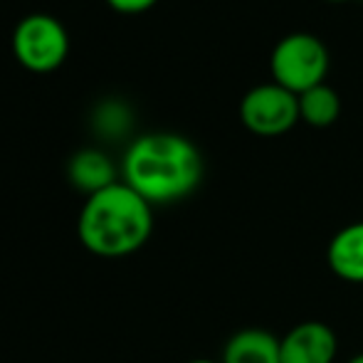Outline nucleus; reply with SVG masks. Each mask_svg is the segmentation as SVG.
Returning <instances> with one entry per match:
<instances>
[{"instance_id": "nucleus-1", "label": "nucleus", "mask_w": 363, "mask_h": 363, "mask_svg": "<svg viewBox=\"0 0 363 363\" xmlns=\"http://www.w3.org/2000/svg\"><path fill=\"white\" fill-rule=\"evenodd\" d=\"M206 163L191 139L173 131H151L134 139L121 161V181L151 206L188 198L203 181Z\"/></svg>"}, {"instance_id": "nucleus-2", "label": "nucleus", "mask_w": 363, "mask_h": 363, "mask_svg": "<svg viewBox=\"0 0 363 363\" xmlns=\"http://www.w3.org/2000/svg\"><path fill=\"white\" fill-rule=\"evenodd\" d=\"M153 233V206L124 181L86 196L77 220L84 250L96 257L119 259L139 252Z\"/></svg>"}, {"instance_id": "nucleus-3", "label": "nucleus", "mask_w": 363, "mask_h": 363, "mask_svg": "<svg viewBox=\"0 0 363 363\" xmlns=\"http://www.w3.org/2000/svg\"><path fill=\"white\" fill-rule=\"evenodd\" d=\"M272 82L291 94H304L314 86L324 84L329 72V50L316 35L291 33L282 38L269 57Z\"/></svg>"}, {"instance_id": "nucleus-4", "label": "nucleus", "mask_w": 363, "mask_h": 363, "mask_svg": "<svg viewBox=\"0 0 363 363\" xmlns=\"http://www.w3.org/2000/svg\"><path fill=\"white\" fill-rule=\"evenodd\" d=\"M13 55L28 72L48 74L69 55V35L55 15L30 13L13 30Z\"/></svg>"}, {"instance_id": "nucleus-5", "label": "nucleus", "mask_w": 363, "mask_h": 363, "mask_svg": "<svg viewBox=\"0 0 363 363\" xmlns=\"http://www.w3.org/2000/svg\"><path fill=\"white\" fill-rule=\"evenodd\" d=\"M299 96L274 84H257L240 101V121L255 136L274 139L291 131L299 121Z\"/></svg>"}, {"instance_id": "nucleus-6", "label": "nucleus", "mask_w": 363, "mask_h": 363, "mask_svg": "<svg viewBox=\"0 0 363 363\" xmlns=\"http://www.w3.org/2000/svg\"><path fill=\"white\" fill-rule=\"evenodd\" d=\"M336 331L324 321H299L282 336V363H334Z\"/></svg>"}, {"instance_id": "nucleus-7", "label": "nucleus", "mask_w": 363, "mask_h": 363, "mask_svg": "<svg viewBox=\"0 0 363 363\" xmlns=\"http://www.w3.org/2000/svg\"><path fill=\"white\" fill-rule=\"evenodd\" d=\"M331 272L349 284H363V220L341 228L326 247Z\"/></svg>"}, {"instance_id": "nucleus-8", "label": "nucleus", "mask_w": 363, "mask_h": 363, "mask_svg": "<svg viewBox=\"0 0 363 363\" xmlns=\"http://www.w3.org/2000/svg\"><path fill=\"white\" fill-rule=\"evenodd\" d=\"M220 363H282V339L267 329L235 331L225 341Z\"/></svg>"}, {"instance_id": "nucleus-9", "label": "nucleus", "mask_w": 363, "mask_h": 363, "mask_svg": "<svg viewBox=\"0 0 363 363\" xmlns=\"http://www.w3.org/2000/svg\"><path fill=\"white\" fill-rule=\"evenodd\" d=\"M67 178L77 191L86 193V196H94V193L104 191V188L114 186L119 181L114 161L99 148L77 151L67 163Z\"/></svg>"}, {"instance_id": "nucleus-10", "label": "nucleus", "mask_w": 363, "mask_h": 363, "mask_svg": "<svg viewBox=\"0 0 363 363\" xmlns=\"http://www.w3.org/2000/svg\"><path fill=\"white\" fill-rule=\"evenodd\" d=\"M341 114V99L334 86L324 84L299 94V116L314 129H326L331 126Z\"/></svg>"}, {"instance_id": "nucleus-11", "label": "nucleus", "mask_w": 363, "mask_h": 363, "mask_svg": "<svg viewBox=\"0 0 363 363\" xmlns=\"http://www.w3.org/2000/svg\"><path fill=\"white\" fill-rule=\"evenodd\" d=\"M91 124H94V129L99 131L101 136H106V139H119V136H124L126 131L131 129L134 114H131V109L124 101L109 99V101H101L94 109Z\"/></svg>"}, {"instance_id": "nucleus-12", "label": "nucleus", "mask_w": 363, "mask_h": 363, "mask_svg": "<svg viewBox=\"0 0 363 363\" xmlns=\"http://www.w3.org/2000/svg\"><path fill=\"white\" fill-rule=\"evenodd\" d=\"M156 3L158 0H106V5L121 15H141L151 10Z\"/></svg>"}, {"instance_id": "nucleus-13", "label": "nucleus", "mask_w": 363, "mask_h": 363, "mask_svg": "<svg viewBox=\"0 0 363 363\" xmlns=\"http://www.w3.org/2000/svg\"><path fill=\"white\" fill-rule=\"evenodd\" d=\"M346 363H363V354H356V356H351Z\"/></svg>"}, {"instance_id": "nucleus-14", "label": "nucleus", "mask_w": 363, "mask_h": 363, "mask_svg": "<svg viewBox=\"0 0 363 363\" xmlns=\"http://www.w3.org/2000/svg\"><path fill=\"white\" fill-rule=\"evenodd\" d=\"M188 363H220V361H213V359H193V361H188Z\"/></svg>"}, {"instance_id": "nucleus-15", "label": "nucleus", "mask_w": 363, "mask_h": 363, "mask_svg": "<svg viewBox=\"0 0 363 363\" xmlns=\"http://www.w3.org/2000/svg\"><path fill=\"white\" fill-rule=\"evenodd\" d=\"M326 3H351V0H326Z\"/></svg>"}]
</instances>
